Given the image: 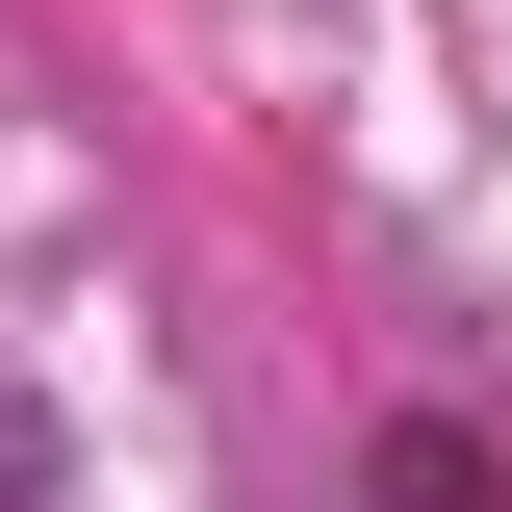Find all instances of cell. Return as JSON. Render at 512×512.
<instances>
[{
    "mask_svg": "<svg viewBox=\"0 0 512 512\" xmlns=\"http://www.w3.org/2000/svg\"><path fill=\"white\" fill-rule=\"evenodd\" d=\"M384 512H512V487H487V436H461V410H384Z\"/></svg>",
    "mask_w": 512,
    "mask_h": 512,
    "instance_id": "cell-1",
    "label": "cell"
}]
</instances>
